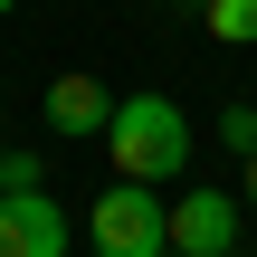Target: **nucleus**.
Segmentation results:
<instances>
[{
  "mask_svg": "<svg viewBox=\"0 0 257 257\" xmlns=\"http://www.w3.org/2000/svg\"><path fill=\"white\" fill-rule=\"evenodd\" d=\"M105 124H114V95H105V76H48V134L86 143V134H105Z\"/></svg>",
  "mask_w": 257,
  "mask_h": 257,
  "instance_id": "5",
  "label": "nucleus"
},
{
  "mask_svg": "<svg viewBox=\"0 0 257 257\" xmlns=\"http://www.w3.org/2000/svg\"><path fill=\"white\" fill-rule=\"evenodd\" d=\"M200 19H210V38H229V48H257V0H200Z\"/></svg>",
  "mask_w": 257,
  "mask_h": 257,
  "instance_id": "6",
  "label": "nucleus"
},
{
  "mask_svg": "<svg viewBox=\"0 0 257 257\" xmlns=\"http://www.w3.org/2000/svg\"><path fill=\"white\" fill-rule=\"evenodd\" d=\"M248 200H257V153H248Z\"/></svg>",
  "mask_w": 257,
  "mask_h": 257,
  "instance_id": "9",
  "label": "nucleus"
},
{
  "mask_svg": "<svg viewBox=\"0 0 257 257\" xmlns=\"http://www.w3.org/2000/svg\"><path fill=\"white\" fill-rule=\"evenodd\" d=\"M76 248V219L48 200V181H19L0 200V257H67Z\"/></svg>",
  "mask_w": 257,
  "mask_h": 257,
  "instance_id": "3",
  "label": "nucleus"
},
{
  "mask_svg": "<svg viewBox=\"0 0 257 257\" xmlns=\"http://www.w3.org/2000/svg\"><path fill=\"white\" fill-rule=\"evenodd\" d=\"M19 181H38V162H19V153H0V200H10Z\"/></svg>",
  "mask_w": 257,
  "mask_h": 257,
  "instance_id": "8",
  "label": "nucleus"
},
{
  "mask_svg": "<svg viewBox=\"0 0 257 257\" xmlns=\"http://www.w3.org/2000/svg\"><path fill=\"white\" fill-rule=\"evenodd\" d=\"M172 248H181V257H229V248H238V200L191 181V191L172 200Z\"/></svg>",
  "mask_w": 257,
  "mask_h": 257,
  "instance_id": "4",
  "label": "nucleus"
},
{
  "mask_svg": "<svg viewBox=\"0 0 257 257\" xmlns=\"http://www.w3.org/2000/svg\"><path fill=\"white\" fill-rule=\"evenodd\" d=\"M86 248L95 257H172V210L153 200V181H114L86 210Z\"/></svg>",
  "mask_w": 257,
  "mask_h": 257,
  "instance_id": "2",
  "label": "nucleus"
},
{
  "mask_svg": "<svg viewBox=\"0 0 257 257\" xmlns=\"http://www.w3.org/2000/svg\"><path fill=\"white\" fill-rule=\"evenodd\" d=\"M219 143H229V153H257V105H229V114H219Z\"/></svg>",
  "mask_w": 257,
  "mask_h": 257,
  "instance_id": "7",
  "label": "nucleus"
},
{
  "mask_svg": "<svg viewBox=\"0 0 257 257\" xmlns=\"http://www.w3.org/2000/svg\"><path fill=\"white\" fill-rule=\"evenodd\" d=\"M172 257H181V248H172Z\"/></svg>",
  "mask_w": 257,
  "mask_h": 257,
  "instance_id": "11",
  "label": "nucleus"
},
{
  "mask_svg": "<svg viewBox=\"0 0 257 257\" xmlns=\"http://www.w3.org/2000/svg\"><path fill=\"white\" fill-rule=\"evenodd\" d=\"M105 143H114V172H124V181H172V172L191 162V124H181L172 95H114Z\"/></svg>",
  "mask_w": 257,
  "mask_h": 257,
  "instance_id": "1",
  "label": "nucleus"
},
{
  "mask_svg": "<svg viewBox=\"0 0 257 257\" xmlns=\"http://www.w3.org/2000/svg\"><path fill=\"white\" fill-rule=\"evenodd\" d=\"M0 10H19V0H0Z\"/></svg>",
  "mask_w": 257,
  "mask_h": 257,
  "instance_id": "10",
  "label": "nucleus"
}]
</instances>
